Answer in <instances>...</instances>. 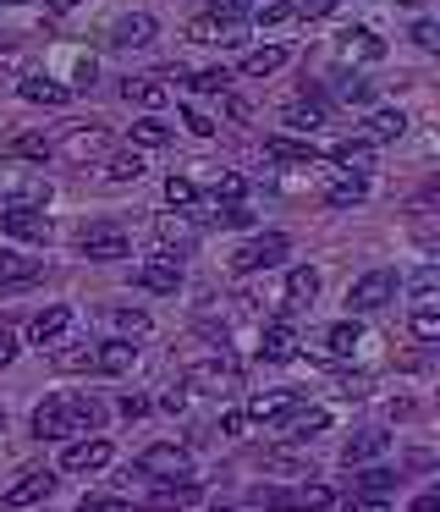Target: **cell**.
Here are the masks:
<instances>
[{"label":"cell","mask_w":440,"mask_h":512,"mask_svg":"<svg viewBox=\"0 0 440 512\" xmlns=\"http://www.w3.org/2000/svg\"><path fill=\"white\" fill-rule=\"evenodd\" d=\"M138 287L143 292H176V287H182V259H176V254H154L149 265L138 270Z\"/></svg>","instance_id":"14"},{"label":"cell","mask_w":440,"mask_h":512,"mask_svg":"<svg viewBox=\"0 0 440 512\" xmlns=\"http://www.w3.org/2000/svg\"><path fill=\"white\" fill-rule=\"evenodd\" d=\"M336 94H341L347 105H369V100H374V83H363V78H341V83H336Z\"/></svg>","instance_id":"44"},{"label":"cell","mask_w":440,"mask_h":512,"mask_svg":"<svg viewBox=\"0 0 440 512\" xmlns=\"http://www.w3.org/2000/svg\"><path fill=\"white\" fill-rule=\"evenodd\" d=\"M237 34H242V23H220V17H193L187 23V39L193 45H237Z\"/></svg>","instance_id":"20"},{"label":"cell","mask_w":440,"mask_h":512,"mask_svg":"<svg viewBox=\"0 0 440 512\" xmlns=\"http://www.w3.org/2000/svg\"><path fill=\"white\" fill-rule=\"evenodd\" d=\"M39 276V259L17 254V248H0V281H33Z\"/></svg>","instance_id":"35"},{"label":"cell","mask_w":440,"mask_h":512,"mask_svg":"<svg viewBox=\"0 0 440 512\" xmlns=\"http://www.w3.org/2000/svg\"><path fill=\"white\" fill-rule=\"evenodd\" d=\"M413 39H418V45H424V50H435V45H440V28H435V23H429V17H424V23H413Z\"/></svg>","instance_id":"50"},{"label":"cell","mask_w":440,"mask_h":512,"mask_svg":"<svg viewBox=\"0 0 440 512\" xmlns=\"http://www.w3.org/2000/svg\"><path fill=\"white\" fill-rule=\"evenodd\" d=\"M105 144H110L105 127H72V138L61 144V155L66 160H94V155H105Z\"/></svg>","instance_id":"23"},{"label":"cell","mask_w":440,"mask_h":512,"mask_svg":"<svg viewBox=\"0 0 440 512\" xmlns=\"http://www.w3.org/2000/svg\"><path fill=\"white\" fill-rule=\"evenodd\" d=\"M396 270H369V276H358L347 287V314H374V309H385V303L396 298Z\"/></svg>","instance_id":"4"},{"label":"cell","mask_w":440,"mask_h":512,"mask_svg":"<svg viewBox=\"0 0 440 512\" xmlns=\"http://www.w3.org/2000/svg\"><path fill=\"white\" fill-rule=\"evenodd\" d=\"M336 501V490L319 485V479H303V485H259L253 490V507L264 512H319Z\"/></svg>","instance_id":"2"},{"label":"cell","mask_w":440,"mask_h":512,"mask_svg":"<svg viewBox=\"0 0 440 512\" xmlns=\"http://www.w3.org/2000/svg\"><path fill=\"white\" fill-rule=\"evenodd\" d=\"M17 94L28 105H66V100H72V89H66V83H55V78H44V72H28V78L17 83Z\"/></svg>","instance_id":"19"},{"label":"cell","mask_w":440,"mask_h":512,"mask_svg":"<svg viewBox=\"0 0 440 512\" xmlns=\"http://www.w3.org/2000/svg\"><path fill=\"white\" fill-rule=\"evenodd\" d=\"M160 408H165V413H182V408H187V386H171V391L160 397Z\"/></svg>","instance_id":"54"},{"label":"cell","mask_w":440,"mask_h":512,"mask_svg":"<svg viewBox=\"0 0 440 512\" xmlns=\"http://www.w3.org/2000/svg\"><path fill=\"white\" fill-rule=\"evenodd\" d=\"M50 364L66 369V375H77V369H94V347H55Z\"/></svg>","instance_id":"38"},{"label":"cell","mask_w":440,"mask_h":512,"mask_svg":"<svg viewBox=\"0 0 440 512\" xmlns=\"http://www.w3.org/2000/svg\"><path fill=\"white\" fill-rule=\"evenodd\" d=\"M121 94H127L132 105H143V111H149V116L160 111L165 100H171V94H165V83H160V78H127V83H121Z\"/></svg>","instance_id":"27"},{"label":"cell","mask_w":440,"mask_h":512,"mask_svg":"<svg viewBox=\"0 0 440 512\" xmlns=\"http://www.w3.org/2000/svg\"><path fill=\"white\" fill-rule=\"evenodd\" d=\"M154 34H160V23H154L149 12H127L116 28H110V45L116 50H143V45H154Z\"/></svg>","instance_id":"13"},{"label":"cell","mask_w":440,"mask_h":512,"mask_svg":"<svg viewBox=\"0 0 440 512\" xmlns=\"http://www.w3.org/2000/svg\"><path fill=\"white\" fill-rule=\"evenodd\" d=\"M286 237L281 232H259V237H248V243L237 248V254H231V270H237V276H253V270H270V265H281L286 259Z\"/></svg>","instance_id":"5"},{"label":"cell","mask_w":440,"mask_h":512,"mask_svg":"<svg viewBox=\"0 0 440 512\" xmlns=\"http://www.w3.org/2000/svg\"><path fill=\"white\" fill-rule=\"evenodd\" d=\"M385 452H391V435H385V430H358L347 446H341V463L363 468V463H374V457H385Z\"/></svg>","instance_id":"15"},{"label":"cell","mask_w":440,"mask_h":512,"mask_svg":"<svg viewBox=\"0 0 440 512\" xmlns=\"http://www.w3.org/2000/svg\"><path fill=\"white\" fill-rule=\"evenodd\" d=\"M358 342H363V325H358V314H347V320H336V325L325 331V353H330V358H347Z\"/></svg>","instance_id":"28"},{"label":"cell","mask_w":440,"mask_h":512,"mask_svg":"<svg viewBox=\"0 0 440 512\" xmlns=\"http://www.w3.org/2000/svg\"><path fill=\"white\" fill-rule=\"evenodd\" d=\"M363 199H369V177H341V182H330V188H325L330 210H352V204H363Z\"/></svg>","instance_id":"29"},{"label":"cell","mask_w":440,"mask_h":512,"mask_svg":"<svg viewBox=\"0 0 440 512\" xmlns=\"http://www.w3.org/2000/svg\"><path fill=\"white\" fill-rule=\"evenodd\" d=\"M336 391H341V397H363V391H369V380H363V375H341Z\"/></svg>","instance_id":"53"},{"label":"cell","mask_w":440,"mask_h":512,"mask_svg":"<svg viewBox=\"0 0 440 512\" xmlns=\"http://www.w3.org/2000/svg\"><path fill=\"white\" fill-rule=\"evenodd\" d=\"M330 430V413L325 408H303V402H292V408L281 413V435H292V441H308V435Z\"/></svg>","instance_id":"17"},{"label":"cell","mask_w":440,"mask_h":512,"mask_svg":"<svg viewBox=\"0 0 440 512\" xmlns=\"http://www.w3.org/2000/svg\"><path fill=\"white\" fill-rule=\"evenodd\" d=\"M413 336H418V342H440V314L429 309V303L413 314Z\"/></svg>","instance_id":"43"},{"label":"cell","mask_w":440,"mask_h":512,"mask_svg":"<svg viewBox=\"0 0 440 512\" xmlns=\"http://www.w3.org/2000/svg\"><path fill=\"white\" fill-rule=\"evenodd\" d=\"M187 391H204V397H226V391H237V369L231 364H193L182 375Z\"/></svg>","instance_id":"11"},{"label":"cell","mask_w":440,"mask_h":512,"mask_svg":"<svg viewBox=\"0 0 440 512\" xmlns=\"http://www.w3.org/2000/svg\"><path fill=\"white\" fill-rule=\"evenodd\" d=\"M132 358H138V347H132L127 336H110V342L94 347V369H99V375H127Z\"/></svg>","instance_id":"18"},{"label":"cell","mask_w":440,"mask_h":512,"mask_svg":"<svg viewBox=\"0 0 440 512\" xmlns=\"http://www.w3.org/2000/svg\"><path fill=\"white\" fill-rule=\"evenodd\" d=\"M121 413H127V419H143V413H149V402H143V397H121Z\"/></svg>","instance_id":"56"},{"label":"cell","mask_w":440,"mask_h":512,"mask_svg":"<svg viewBox=\"0 0 440 512\" xmlns=\"http://www.w3.org/2000/svg\"><path fill=\"white\" fill-rule=\"evenodd\" d=\"M391 490H396L391 468H363V474L352 479V496H391Z\"/></svg>","instance_id":"34"},{"label":"cell","mask_w":440,"mask_h":512,"mask_svg":"<svg viewBox=\"0 0 440 512\" xmlns=\"http://www.w3.org/2000/svg\"><path fill=\"white\" fill-rule=\"evenodd\" d=\"M50 490H55V468H22V474L0 490V501H6V507H33V501H44Z\"/></svg>","instance_id":"10"},{"label":"cell","mask_w":440,"mask_h":512,"mask_svg":"<svg viewBox=\"0 0 440 512\" xmlns=\"http://www.w3.org/2000/svg\"><path fill=\"white\" fill-rule=\"evenodd\" d=\"M413 512H440V490H424V496L413 501Z\"/></svg>","instance_id":"57"},{"label":"cell","mask_w":440,"mask_h":512,"mask_svg":"<svg viewBox=\"0 0 440 512\" xmlns=\"http://www.w3.org/2000/svg\"><path fill=\"white\" fill-rule=\"evenodd\" d=\"M209 512H237V507H209Z\"/></svg>","instance_id":"58"},{"label":"cell","mask_w":440,"mask_h":512,"mask_svg":"<svg viewBox=\"0 0 440 512\" xmlns=\"http://www.w3.org/2000/svg\"><path fill=\"white\" fill-rule=\"evenodd\" d=\"M55 149H50V138H39V133H22V138H6V144H0V160H50Z\"/></svg>","instance_id":"26"},{"label":"cell","mask_w":440,"mask_h":512,"mask_svg":"<svg viewBox=\"0 0 440 512\" xmlns=\"http://www.w3.org/2000/svg\"><path fill=\"white\" fill-rule=\"evenodd\" d=\"M198 496H204V485H198V479H154V485L143 490L132 507H143V512H176V507H193Z\"/></svg>","instance_id":"6"},{"label":"cell","mask_w":440,"mask_h":512,"mask_svg":"<svg viewBox=\"0 0 440 512\" xmlns=\"http://www.w3.org/2000/svg\"><path fill=\"white\" fill-rule=\"evenodd\" d=\"M77 248H83V259H94V265H116V259L132 254V237L121 221H94L83 237H77Z\"/></svg>","instance_id":"3"},{"label":"cell","mask_w":440,"mask_h":512,"mask_svg":"<svg viewBox=\"0 0 440 512\" xmlns=\"http://www.w3.org/2000/svg\"><path fill=\"white\" fill-rule=\"evenodd\" d=\"M286 61H292V50L286 45H264V50H248V56H242V78H270V72H281Z\"/></svg>","instance_id":"22"},{"label":"cell","mask_w":440,"mask_h":512,"mask_svg":"<svg viewBox=\"0 0 440 512\" xmlns=\"http://www.w3.org/2000/svg\"><path fill=\"white\" fill-rule=\"evenodd\" d=\"M160 237L171 248H187V243H193V226H187V221H160Z\"/></svg>","instance_id":"46"},{"label":"cell","mask_w":440,"mask_h":512,"mask_svg":"<svg viewBox=\"0 0 440 512\" xmlns=\"http://www.w3.org/2000/svg\"><path fill=\"white\" fill-rule=\"evenodd\" d=\"M0 232L28 237V243H50V221H44V210L39 204H22V199L0 204Z\"/></svg>","instance_id":"8"},{"label":"cell","mask_w":440,"mask_h":512,"mask_svg":"<svg viewBox=\"0 0 440 512\" xmlns=\"http://www.w3.org/2000/svg\"><path fill=\"white\" fill-rule=\"evenodd\" d=\"M292 402H297V391H259V397H253L242 413H248V419H281Z\"/></svg>","instance_id":"30"},{"label":"cell","mask_w":440,"mask_h":512,"mask_svg":"<svg viewBox=\"0 0 440 512\" xmlns=\"http://www.w3.org/2000/svg\"><path fill=\"white\" fill-rule=\"evenodd\" d=\"M171 138L176 133L160 122V116H138V122H132V144H138V149H165Z\"/></svg>","instance_id":"31"},{"label":"cell","mask_w":440,"mask_h":512,"mask_svg":"<svg viewBox=\"0 0 440 512\" xmlns=\"http://www.w3.org/2000/svg\"><path fill=\"white\" fill-rule=\"evenodd\" d=\"M435 287H440V270H435V265H418V270H413V281H407L413 303H429V298H435Z\"/></svg>","instance_id":"41"},{"label":"cell","mask_w":440,"mask_h":512,"mask_svg":"<svg viewBox=\"0 0 440 512\" xmlns=\"http://www.w3.org/2000/svg\"><path fill=\"white\" fill-rule=\"evenodd\" d=\"M105 177H110V182H138V177H143V155H138V149H132V155H116V160L105 166Z\"/></svg>","instance_id":"42"},{"label":"cell","mask_w":440,"mask_h":512,"mask_svg":"<svg viewBox=\"0 0 440 512\" xmlns=\"http://www.w3.org/2000/svg\"><path fill=\"white\" fill-rule=\"evenodd\" d=\"M347 512H391V507H385V496H352Z\"/></svg>","instance_id":"51"},{"label":"cell","mask_w":440,"mask_h":512,"mask_svg":"<svg viewBox=\"0 0 440 512\" xmlns=\"http://www.w3.org/2000/svg\"><path fill=\"white\" fill-rule=\"evenodd\" d=\"M402 133H407V116L402 111H374L369 122H363V144H396Z\"/></svg>","instance_id":"25"},{"label":"cell","mask_w":440,"mask_h":512,"mask_svg":"<svg viewBox=\"0 0 440 512\" xmlns=\"http://www.w3.org/2000/svg\"><path fill=\"white\" fill-rule=\"evenodd\" d=\"M132 474H138V479H187V474H193V457H187V446L160 441V446H149V452L138 457Z\"/></svg>","instance_id":"7"},{"label":"cell","mask_w":440,"mask_h":512,"mask_svg":"<svg viewBox=\"0 0 440 512\" xmlns=\"http://www.w3.org/2000/svg\"><path fill=\"white\" fill-rule=\"evenodd\" d=\"M182 122H187V133H193V138H209V133H215V122H209L204 111H182Z\"/></svg>","instance_id":"49"},{"label":"cell","mask_w":440,"mask_h":512,"mask_svg":"<svg viewBox=\"0 0 440 512\" xmlns=\"http://www.w3.org/2000/svg\"><path fill=\"white\" fill-rule=\"evenodd\" d=\"M330 160H336L341 171H358V177H363L369 160H374V144H336V149H330Z\"/></svg>","instance_id":"36"},{"label":"cell","mask_w":440,"mask_h":512,"mask_svg":"<svg viewBox=\"0 0 440 512\" xmlns=\"http://www.w3.org/2000/svg\"><path fill=\"white\" fill-rule=\"evenodd\" d=\"M248 424H253V419H248L242 408H237V413H220V430H226V435H242Z\"/></svg>","instance_id":"52"},{"label":"cell","mask_w":440,"mask_h":512,"mask_svg":"<svg viewBox=\"0 0 440 512\" xmlns=\"http://www.w3.org/2000/svg\"><path fill=\"white\" fill-rule=\"evenodd\" d=\"M259 358H264V364H286V358H297V331H292V314H281L275 325H264V336H259Z\"/></svg>","instance_id":"12"},{"label":"cell","mask_w":440,"mask_h":512,"mask_svg":"<svg viewBox=\"0 0 440 512\" xmlns=\"http://www.w3.org/2000/svg\"><path fill=\"white\" fill-rule=\"evenodd\" d=\"M336 56L347 61V67H352V61H380V56H385V45L369 34V28H352V34H341Z\"/></svg>","instance_id":"24"},{"label":"cell","mask_w":440,"mask_h":512,"mask_svg":"<svg viewBox=\"0 0 440 512\" xmlns=\"http://www.w3.org/2000/svg\"><path fill=\"white\" fill-rule=\"evenodd\" d=\"M281 122H286V127H303V133H308V127H325V100H297V105H286Z\"/></svg>","instance_id":"33"},{"label":"cell","mask_w":440,"mask_h":512,"mask_svg":"<svg viewBox=\"0 0 440 512\" xmlns=\"http://www.w3.org/2000/svg\"><path fill=\"white\" fill-rule=\"evenodd\" d=\"M110 320H116V331L127 336V342H143V336L154 331V320H149V314H143V309H116V314H110Z\"/></svg>","instance_id":"37"},{"label":"cell","mask_w":440,"mask_h":512,"mask_svg":"<svg viewBox=\"0 0 440 512\" xmlns=\"http://www.w3.org/2000/svg\"><path fill=\"white\" fill-rule=\"evenodd\" d=\"M292 17H297V6H292V0H275V6H264V12H259V23H292Z\"/></svg>","instance_id":"47"},{"label":"cell","mask_w":440,"mask_h":512,"mask_svg":"<svg viewBox=\"0 0 440 512\" xmlns=\"http://www.w3.org/2000/svg\"><path fill=\"white\" fill-rule=\"evenodd\" d=\"M226 83H231L226 67H209V72H193V78H187V89H193V94H226Z\"/></svg>","instance_id":"40"},{"label":"cell","mask_w":440,"mask_h":512,"mask_svg":"<svg viewBox=\"0 0 440 512\" xmlns=\"http://www.w3.org/2000/svg\"><path fill=\"white\" fill-rule=\"evenodd\" d=\"M0 6H22V0H0Z\"/></svg>","instance_id":"59"},{"label":"cell","mask_w":440,"mask_h":512,"mask_svg":"<svg viewBox=\"0 0 440 512\" xmlns=\"http://www.w3.org/2000/svg\"><path fill=\"white\" fill-rule=\"evenodd\" d=\"M209 17H220V23H242V17H248V0H209Z\"/></svg>","instance_id":"45"},{"label":"cell","mask_w":440,"mask_h":512,"mask_svg":"<svg viewBox=\"0 0 440 512\" xmlns=\"http://www.w3.org/2000/svg\"><path fill=\"white\" fill-rule=\"evenodd\" d=\"M193 199H198V182L193 177H165V204H171V210H187Z\"/></svg>","instance_id":"39"},{"label":"cell","mask_w":440,"mask_h":512,"mask_svg":"<svg viewBox=\"0 0 440 512\" xmlns=\"http://www.w3.org/2000/svg\"><path fill=\"white\" fill-rule=\"evenodd\" d=\"M11 358H17V336H11V331H6V325H0V369H6V364H11Z\"/></svg>","instance_id":"55"},{"label":"cell","mask_w":440,"mask_h":512,"mask_svg":"<svg viewBox=\"0 0 440 512\" xmlns=\"http://www.w3.org/2000/svg\"><path fill=\"white\" fill-rule=\"evenodd\" d=\"M66 325H72V309H66V303H50V309H39V314H33V325H28L33 347H55V342L66 336Z\"/></svg>","instance_id":"16"},{"label":"cell","mask_w":440,"mask_h":512,"mask_svg":"<svg viewBox=\"0 0 440 512\" xmlns=\"http://www.w3.org/2000/svg\"><path fill=\"white\" fill-rule=\"evenodd\" d=\"M264 155L286 160V166H308V160H319V149L314 144H292V138H270V144H264Z\"/></svg>","instance_id":"32"},{"label":"cell","mask_w":440,"mask_h":512,"mask_svg":"<svg viewBox=\"0 0 440 512\" xmlns=\"http://www.w3.org/2000/svg\"><path fill=\"white\" fill-rule=\"evenodd\" d=\"M330 6H336V0H330Z\"/></svg>","instance_id":"60"},{"label":"cell","mask_w":440,"mask_h":512,"mask_svg":"<svg viewBox=\"0 0 440 512\" xmlns=\"http://www.w3.org/2000/svg\"><path fill=\"white\" fill-rule=\"evenodd\" d=\"M314 298H319V270L314 265L286 270V314H297L303 303H314Z\"/></svg>","instance_id":"21"},{"label":"cell","mask_w":440,"mask_h":512,"mask_svg":"<svg viewBox=\"0 0 440 512\" xmlns=\"http://www.w3.org/2000/svg\"><path fill=\"white\" fill-rule=\"evenodd\" d=\"M110 457H116V446H110L105 435H88V441H72L61 452V468H66V474H99Z\"/></svg>","instance_id":"9"},{"label":"cell","mask_w":440,"mask_h":512,"mask_svg":"<svg viewBox=\"0 0 440 512\" xmlns=\"http://www.w3.org/2000/svg\"><path fill=\"white\" fill-rule=\"evenodd\" d=\"M242 193H248V182H242V177H237V171H231V177H220V193H215V199H226V204H237V199H242Z\"/></svg>","instance_id":"48"},{"label":"cell","mask_w":440,"mask_h":512,"mask_svg":"<svg viewBox=\"0 0 440 512\" xmlns=\"http://www.w3.org/2000/svg\"><path fill=\"white\" fill-rule=\"evenodd\" d=\"M105 424V408L94 397H77V391H61V397H44L33 408V435L39 441H72V435H94Z\"/></svg>","instance_id":"1"}]
</instances>
